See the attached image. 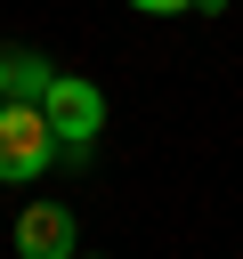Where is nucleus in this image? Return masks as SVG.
<instances>
[{
	"mask_svg": "<svg viewBox=\"0 0 243 259\" xmlns=\"http://www.w3.org/2000/svg\"><path fill=\"white\" fill-rule=\"evenodd\" d=\"M0 105H8V49H0Z\"/></svg>",
	"mask_w": 243,
	"mask_h": 259,
	"instance_id": "obj_6",
	"label": "nucleus"
},
{
	"mask_svg": "<svg viewBox=\"0 0 243 259\" xmlns=\"http://www.w3.org/2000/svg\"><path fill=\"white\" fill-rule=\"evenodd\" d=\"M138 16H186V8H202V0H130Z\"/></svg>",
	"mask_w": 243,
	"mask_h": 259,
	"instance_id": "obj_5",
	"label": "nucleus"
},
{
	"mask_svg": "<svg viewBox=\"0 0 243 259\" xmlns=\"http://www.w3.org/2000/svg\"><path fill=\"white\" fill-rule=\"evenodd\" d=\"M16 259H81V227L65 202H24L16 210Z\"/></svg>",
	"mask_w": 243,
	"mask_h": 259,
	"instance_id": "obj_3",
	"label": "nucleus"
},
{
	"mask_svg": "<svg viewBox=\"0 0 243 259\" xmlns=\"http://www.w3.org/2000/svg\"><path fill=\"white\" fill-rule=\"evenodd\" d=\"M40 121H49L57 154H89L97 130H105V89H97L89 73H57V89L40 97Z\"/></svg>",
	"mask_w": 243,
	"mask_h": 259,
	"instance_id": "obj_1",
	"label": "nucleus"
},
{
	"mask_svg": "<svg viewBox=\"0 0 243 259\" xmlns=\"http://www.w3.org/2000/svg\"><path fill=\"white\" fill-rule=\"evenodd\" d=\"M49 162H57V138L40 105H0V186H32Z\"/></svg>",
	"mask_w": 243,
	"mask_h": 259,
	"instance_id": "obj_2",
	"label": "nucleus"
},
{
	"mask_svg": "<svg viewBox=\"0 0 243 259\" xmlns=\"http://www.w3.org/2000/svg\"><path fill=\"white\" fill-rule=\"evenodd\" d=\"M81 259H89V251H81Z\"/></svg>",
	"mask_w": 243,
	"mask_h": 259,
	"instance_id": "obj_7",
	"label": "nucleus"
},
{
	"mask_svg": "<svg viewBox=\"0 0 243 259\" xmlns=\"http://www.w3.org/2000/svg\"><path fill=\"white\" fill-rule=\"evenodd\" d=\"M57 89V65L40 49H8V105H40Z\"/></svg>",
	"mask_w": 243,
	"mask_h": 259,
	"instance_id": "obj_4",
	"label": "nucleus"
}]
</instances>
